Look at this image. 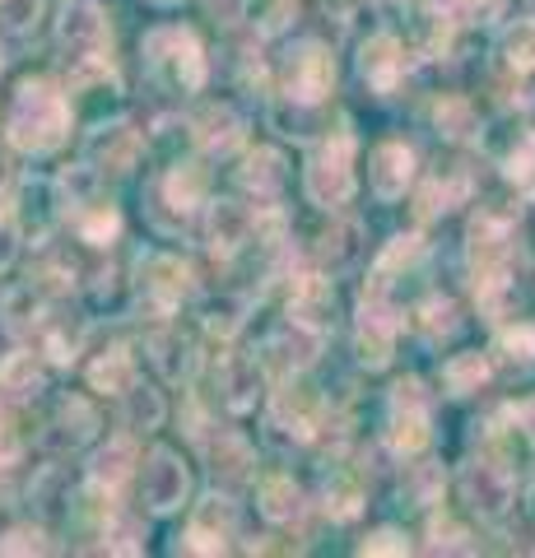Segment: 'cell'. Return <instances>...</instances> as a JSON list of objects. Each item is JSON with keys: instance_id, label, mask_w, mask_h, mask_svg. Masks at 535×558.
Wrapping results in <instances>:
<instances>
[{"instance_id": "cell-31", "label": "cell", "mask_w": 535, "mask_h": 558, "mask_svg": "<svg viewBox=\"0 0 535 558\" xmlns=\"http://www.w3.org/2000/svg\"><path fill=\"white\" fill-rule=\"evenodd\" d=\"M485 377H489V363L479 359V354H457V359L442 368V381H447V391H452V396L479 391V381H485Z\"/></svg>"}, {"instance_id": "cell-23", "label": "cell", "mask_w": 535, "mask_h": 558, "mask_svg": "<svg viewBox=\"0 0 535 558\" xmlns=\"http://www.w3.org/2000/svg\"><path fill=\"white\" fill-rule=\"evenodd\" d=\"M135 154H141V140H135V131L126 126H102L94 135V159L102 168H112V172H126L135 163Z\"/></svg>"}, {"instance_id": "cell-25", "label": "cell", "mask_w": 535, "mask_h": 558, "mask_svg": "<svg viewBox=\"0 0 535 558\" xmlns=\"http://www.w3.org/2000/svg\"><path fill=\"white\" fill-rule=\"evenodd\" d=\"M238 182L252 186L256 196H275V191L284 186V159L275 149H256L252 159L243 163V172H238Z\"/></svg>"}, {"instance_id": "cell-29", "label": "cell", "mask_w": 535, "mask_h": 558, "mask_svg": "<svg viewBox=\"0 0 535 558\" xmlns=\"http://www.w3.org/2000/svg\"><path fill=\"white\" fill-rule=\"evenodd\" d=\"M471 256H475V266L485 270V275H494L498 266H503L508 247H503V229H498L494 219H479L475 229H471Z\"/></svg>"}, {"instance_id": "cell-32", "label": "cell", "mask_w": 535, "mask_h": 558, "mask_svg": "<svg viewBox=\"0 0 535 558\" xmlns=\"http://www.w3.org/2000/svg\"><path fill=\"white\" fill-rule=\"evenodd\" d=\"M126 424L131 428H159L163 424V396L154 387H131L126 391Z\"/></svg>"}, {"instance_id": "cell-33", "label": "cell", "mask_w": 535, "mask_h": 558, "mask_svg": "<svg viewBox=\"0 0 535 558\" xmlns=\"http://www.w3.org/2000/svg\"><path fill=\"white\" fill-rule=\"evenodd\" d=\"M503 61L512 70H531L535 65V24L531 20H522L516 28L503 33Z\"/></svg>"}, {"instance_id": "cell-34", "label": "cell", "mask_w": 535, "mask_h": 558, "mask_svg": "<svg viewBox=\"0 0 535 558\" xmlns=\"http://www.w3.org/2000/svg\"><path fill=\"white\" fill-rule=\"evenodd\" d=\"M42 10H47V0H0V24L10 33H20V38H28V33L38 28Z\"/></svg>"}, {"instance_id": "cell-42", "label": "cell", "mask_w": 535, "mask_h": 558, "mask_svg": "<svg viewBox=\"0 0 535 558\" xmlns=\"http://www.w3.org/2000/svg\"><path fill=\"white\" fill-rule=\"evenodd\" d=\"M414 256H420V238H396L391 247L382 252V260H377V279H387L396 266H410Z\"/></svg>"}, {"instance_id": "cell-28", "label": "cell", "mask_w": 535, "mask_h": 558, "mask_svg": "<svg viewBox=\"0 0 535 558\" xmlns=\"http://www.w3.org/2000/svg\"><path fill=\"white\" fill-rule=\"evenodd\" d=\"M75 223H80V238L89 242V247H108V242L117 238V229H122V215H117L112 205L94 201L89 209H80V215H75Z\"/></svg>"}, {"instance_id": "cell-3", "label": "cell", "mask_w": 535, "mask_h": 558, "mask_svg": "<svg viewBox=\"0 0 535 558\" xmlns=\"http://www.w3.org/2000/svg\"><path fill=\"white\" fill-rule=\"evenodd\" d=\"M303 186H307V196H313V205H326V209L354 196V135L350 131L326 140L313 159H307Z\"/></svg>"}, {"instance_id": "cell-5", "label": "cell", "mask_w": 535, "mask_h": 558, "mask_svg": "<svg viewBox=\"0 0 535 558\" xmlns=\"http://www.w3.org/2000/svg\"><path fill=\"white\" fill-rule=\"evenodd\" d=\"M336 84V61L321 43H299L284 61V98L293 102H321Z\"/></svg>"}, {"instance_id": "cell-49", "label": "cell", "mask_w": 535, "mask_h": 558, "mask_svg": "<svg viewBox=\"0 0 535 558\" xmlns=\"http://www.w3.org/2000/svg\"><path fill=\"white\" fill-rule=\"evenodd\" d=\"M154 5H178V0H154Z\"/></svg>"}, {"instance_id": "cell-9", "label": "cell", "mask_w": 535, "mask_h": 558, "mask_svg": "<svg viewBox=\"0 0 535 558\" xmlns=\"http://www.w3.org/2000/svg\"><path fill=\"white\" fill-rule=\"evenodd\" d=\"M141 289H145V299H154L163 312H172L186 293H192V270H186L178 256H149L141 266Z\"/></svg>"}, {"instance_id": "cell-7", "label": "cell", "mask_w": 535, "mask_h": 558, "mask_svg": "<svg viewBox=\"0 0 535 558\" xmlns=\"http://www.w3.org/2000/svg\"><path fill=\"white\" fill-rule=\"evenodd\" d=\"M186 488H192V475H186L182 457L159 447L145 465V508L149 512H178L186 502Z\"/></svg>"}, {"instance_id": "cell-40", "label": "cell", "mask_w": 535, "mask_h": 558, "mask_svg": "<svg viewBox=\"0 0 535 558\" xmlns=\"http://www.w3.org/2000/svg\"><path fill=\"white\" fill-rule=\"evenodd\" d=\"M108 549L112 554H141V521L135 517H117V526L108 531Z\"/></svg>"}, {"instance_id": "cell-15", "label": "cell", "mask_w": 535, "mask_h": 558, "mask_svg": "<svg viewBox=\"0 0 535 558\" xmlns=\"http://www.w3.org/2000/svg\"><path fill=\"white\" fill-rule=\"evenodd\" d=\"M317 359V330L303 322H289L284 330H275L266 340V363H275L280 373H299Z\"/></svg>"}, {"instance_id": "cell-2", "label": "cell", "mask_w": 535, "mask_h": 558, "mask_svg": "<svg viewBox=\"0 0 535 558\" xmlns=\"http://www.w3.org/2000/svg\"><path fill=\"white\" fill-rule=\"evenodd\" d=\"M141 51H145V65L163 84H172V89L196 94L200 84H205V57H200V43H196L192 28H178V24L149 28Z\"/></svg>"}, {"instance_id": "cell-39", "label": "cell", "mask_w": 535, "mask_h": 558, "mask_svg": "<svg viewBox=\"0 0 535 558\" xmlns=\"http://www.w3.org/2000/svg\"><path fill=\"white\" fill-rule=\"evenodd\" d=\"M47 535L42 531H33V526H14L0 535V554H47Z\"/></svg>"}, {"instance_id": "cell-24", "label": "cell", "mask_w": 535, "mask_h": 558, "mask_svg": "<svg viewBox=\"0 0 535 558\" xmlns=\"http://www.w3.org/2000/svg\"><path fill=\"white\" fill-rule=\"evenodd\" d=\"M89 381H94V391L102 396H126L131 391V381H135V363L126 349H108L94 368H89Z\"/></svg>"}, {"instance_id": "cell-27", "label": "cell", "mask_w": 535, "mask_h": 558, "mask_svg": "<svg viewBox=\"0 0 535 558\" xmlns=\"http://www.w3.org/2000/svg\"><path fill=\"white\" fill-rule=\"evenodd\" d=\"M94 428H98V414L89 410V400H65L61 405V418H57V442L61 447H80V442H89L94 438Z\"/></svg>"}, {"instance_id": "cell-10", "label": "cell", "mask_w": 535, "mask_h": 558, "mask_svg": "<svg viewBox=\"0 0 535 558\" xmlns=\"http://www.w3.org/2000/svg\"><path fill=\"white\" fill-rule=\"evenodd\" d=\"M465 498H471L475 512L503 517L508 502H512V475H508V465H494V461L471 465V470H465Z\"/></svg>"}, {"instance_id": "cell-38", "label": "cell", "mask_w": 535, "mask_h": 558, "mask_svg": "<svg viewBox=\"0 0 535 558\" xmlns=\"http://www.w3.org/2000/svg\"><path fill=\"white\" fill-rule=\"evenodd\" d=\"M465 191V182H452V186H442V182H428L424 186V196H420V219H434L442 215V209H452V201Z\"/></svg>"}, {"instance_id": "cell-44", "label": "cell", "mask_w": 535, "mask_h": 558, "mask_svg": "<svg viewBox=\"0 0 535 558\" xmlns=\"http://www.w3.org/2000/svg\"><path fill=\"white\" fill-rule=\"evenodd\" d=\"M293 20V0H256V24L266 33H280Z\"/></svg>"}, {"instance_id": "cell-21", "label": "cell", "mask_w": 535, "mask_h": 558, "mask_svg": "<svg viewBox=\"0 0 535 558\" xmlns=\"http://www.w3.org/2000/svg\"><path fill=\"white\" fill-rule=\"evenodd\" d=\"M256 508H262V517L266 521H293L303 512V494H299V484H293L289 475H270L266 484H262V494H256Z\"/></svg>"}, {"instance_id": "cell-4", "label": "cell", "mask_w": 535, "mask_h": 558, "mask_svg": "<svg viewBox=\"0 0 535 558\" xmlns=\"http://www.w3.org/2000/svg\"><path fill=\"white\" fill-rule=\"evenodd\" d=\"M57 43L61 51L71 57L80 70L84 65H98L102 61V47H108V20H102V10L89 5V0H71L57 24Z\"/></svg>"}, {"instance_id": "cell-14", "label": "cell", "mask_w": 535, "mask_h": 558, "mask_svg": "<svg viewBox=\"0 0 535 558\" xmlns=\"http://www.w3.org/2000/svg\"><path fill=\"white\" fill-rule=\"evenodd\" d=\"M229 535H233V502L210 498V502H200V512L192 517L186 549H196V554H223V549H229Z\"/></svg>"}, {"instance_id": "cell-26", "label": "cell", "mask_w": 535, "mask_h": 558, "mask_svg": "<svg viewBox=\"0 0 535 558\" xmlns=\"http://www.w3.org/2000/svg\"><path fill=\"white\" fill-rule=\"evenodd\" d=\"M163 196H168V205L172 209H196L200 205V196H205V168H196V163H178L163 178Z\"/></svg>"}, {"instance_id": "cell-41", "label": "cell", "mask_w": 535, "mask_h": 558, "mask_svg": "<svg viewBox=\"0 0 535 558\" xmlns=\"http://www.w3.org/2000/svg\"><path fill=\"white\" fill-rule=\"evenodd\" d=\"M498 349H503V359H508V363H526V359L535 354V330H531V326H522V330H503V336H498Z\"/></svg>"}, {"instance_id": "cell-12", "label": "cell", "mask_w": 535, "mask_h": 558, "mask_svg": "<svg viewBox=\"0 0 535 558\" xmlns=\"http://www.w3.org/2000/svg\"><path fill=\"white\" fill-rule=\"evenodd\" d=\"M331 312H336L331 279H321V275L293 279V289H289V322H303V326L321 330L326 322H331Z\"/></svg>"}, {"instance_id": "cell-18", "label": "cell", "mask_w": 535, "mask_h": 558, "mask_svg": "<svg viewBox=\"0 0 535 558\" xmlns=\"http://www.w3.org/2000/svg\"><path fill=\"white\" fill-rule=\"evenodd\" d=\"M247 238H252V215L238 201H219L210 209V247L229 256V252L243 247Z\"/></svg>"}, {"instance_id": "cell-48", "label": "cell", "mask_w": 535, "mask_h": 558, "mask_svg": "<svg viewBox=\"0 0 535 558\" xmlns=\"http://www.w3.org/2000/svg\"><path fill=\"white\" fill-rule=\"evenodd\" d=\"M10 182V168H5V159H0V186H5Z\"/></svg>"}, {"instance_id": "cell-11", "label": "cell", "mask_w": 535, "mask_h": 558, "mask_svg": "<svg viewBox=\"0 0 535 558\" xmlns=\"http://www.w3.org/2000/svg\"><path fill=\"white\" fill-rule=\"evenodd\" d=\"M368 182L377 201H401L405 186L414 182V154L405 145H377L368 163Z\"/></svg>"}, {"instance_id": "cell-37", "label": "cell", "mask_w": 535, "mask_h": 558, "mask_svg": "<svg viewBox=\"0 0 535 558\" xmlns=\"http://www.w3.org/2000/svg\"><path fill=\"white\" fill-rule=\"evenodd\" d=\"M438 131H447L452 140H461V135H471L475 131V112H471V102L465 98H447V102H438Z\"/></svg>"}, {"instance_id": "cell-30", "label": "cell", "mask_w": 535, "mask_h": 558, "mask_svg": "<svg viewBox=\"0 0 535 558\" xmlns=\"http://www.w3.org/2000/svg\"><path fill=\"white\" fill-rule=\"evenodd\" d=\"M326 508H331V517H340V521H350L358 508H364V488H358V480L350 470H336V475L326 480Z\"/></svg>"}, {"instance_id": "cell-6", "label": "cell", "mask_w": 535, "mask_h": 558, "mask_svg": "<svg viewBox=\"0 0 535 558\" xmlns=\"http://www.w3.org/2000/svg\"><path fill=\"white\" fill-rule=\"evenodd\" d=\"M428 405L420 396V381H401L391 396V424H387V442L396 457H414V451L428 447Z\"/></svg>"}, {"instance_id": "cell-13", "label": "cell", "mask_w": 535, "mask_h": 558, "mask_svg": "<svg viewBox=\"0 0 535 558\" xmlns=\"http://www.w3.org/2000/svg\"><path fill=\"white\" fill-rule=\"evenodd\" d=\"M401 70H405V51L396 38H387V33L368 38L364 51H358V75H364L377 94H391L396 80H401Z\"/></svg>"}, {"instance_id": "cell-8", "label": "cell", "mask_w": 535, "mask_h": 558, "mask_svg": "<svg viewBox=\"0 0 535 558\" xmlns=\"http://www.w3.org/2000/svg\"><path fill=\"white\" fill-rule=\"evenodd\" d=\"M391 344H396V312L387 307L382 289H373L364 299V312H358V359L368 368H382L391 359Z\"/></svg>"}, {"instance_id": "cell-20", "label": "cell", "mask_w": 535, "mask_h": 558, "mask_svg": "<svg viewBox=\"0 0 535 558\" xmlns=\"http://www.w3.org/2000/svg\"><path fill=\"white\" fill-rule=\"evenodd\" d=\"M131 465H135V442H131V438H112L108 447L94 451L89 480H94L98 488H117V484L131 475Z\"/></svg>"}, {"instance_id": "cell-36", "label": "cell", "mask_w": 535, "mask_h": 558, "mask_svg": "<svg viewBox=\"0 0 535 558\" xmlns=\"http://www.w3.org/2000/svg\"><path fill=\"white\" fill-rule=\"evenodd\" d=\"M247 465H252V451H247L243 438H219V447H215V475L243 480V475H247Z\"/></svg>"}, {"instance_id": "cell-1", "label": "cell", "mask_w": 535, "mask_h": 558, "mask_svg": "<svg viewBox=\"0 0 535 558\" xmlns=\"http://www.w3.org/2000/svg\"><path fill=\"white\" fill-rule=\"evenodd\" d=\"M10 140L24 154H51L71 135V102L61 98L57 84L47 80H24L20 94L10 102Z\"/></svg>"}, {"instance_id": "cell-46", "label": "cell", "mask_w": 535, "mask_h": 558, "mask_svg": "<svg viewBox=\"0 0 535 558\" xmlns=\"http://www.w3.org/2000/svg\"><path fill=\"white\" fill-rule=\"evenodd\" d=\"M247 5H252V0H200V10L210 14L215 24H238L247 14Z\"/></svg>"}, {"instance_id": "cell-19", "label": "cell", "mask_w": 535, "mask_h": 558, "mask_svg": "<svg viewBox=\"0 0 535 558\" xmlns=\"http://www.w3.org/2000/svg\"><path fill=\"white\" fill-rule=\"evenodd\" d=\"M47 387V373H42V363L38 354H28V349H20V354H10L5 363H0V391H10V396H38Z\"/></svg>"}, {"instance_id": "cell-35", "label": "cell", "mask_w": 535, "mask_h": 558, "mask_svg": "<svg viewBox=\"0 0 535 558\" xmlns=\"http://www.w3.org/2000/svg\"><path fill=\"white\" fill-rule=\"evenodd\" d=\"M438 10L447 14L452 24H485L503 10V0H438Z\"/></svg>"}, {"instance_id": "cell-47", "label": "cell", "mask_w": 535, "mask_h": 558, "mask_svg": "<svg viewBox=\"0 0 535 558\" xmlns=\"http://www.w3.org/2000/svg\"><path fill=\"white\" fill-rule=\"evenodd\" d=\"M14 247H20V242H14V229L5 219H0V270H10V260H14Z\"/></svg>"}, {"instance_id": "cell-43", "label": "cell", "mask_w": 535, "mask_h": 558, "mask_svg": "<svg viewBox=\"0 0 535 558\" xmlns=\"http://www.w3.org/2000/svg\"><path fill=\"white\" fill-rule=\"evenodd\" d=\"M420 317H424L420 326L428 330V336H447V330H457V307H452V303H442V299L428 303Z\"/></svg>"}, {"instance_id": "cell-16", "label": "cell", "mask_w": 535, "mask_h": 558, "mask_svg": "<svg viewBox=\"0 0 535 558\" xmlns=\"http://www.w3.org/2000/svg\"><path fill=\"white\" fill-rule=\"evenodd\" d=\"M196 145L205 154H233L243 145V117H238L229 102H215L196 117Z\"/></svg>"}, {"instance_id": "cell-17", "label": "cell", "mask_w": 535, "mask_h": 558, "mask_svg": "<svg viewBox=\"0 0 535 558\" xmlns=\"http://www.w3.org/2000/svg\"><path fill=\"white\" fill-rule=\"evenodd\" d=\"M313 424H317V396H307L303 387L299 391H280L275 396V410H270V428L275 433H293V438H313Z\"/></svg>"}, {"instance_id": "cell-45", "label": "cell", "mask_w": 535, "mask_h": 558, "mask_svg": "<svg viewBox=\"0 0 535 558\" xmlns=\"http://www.w3.org/2000/svg\"><path fill=\"white\" fill-rule=\"evenodd\" d=\"M358 554H410V539H405L401 531L382 526V531H373L364 545H358Z\"/></svg>"}, {"instance_id": "cell-22", "label": "cell", "mask_w": 535, "mask_h": 558, "mask_svg": "<svg viewBox=\"0 0 535 558\" xmlns=\"http://www.w3.org/2000/svg\"><path fill=\"white\" fill-rule=\"evenodd\" d=\"M256 396H262V368H256L252 359H233L229 368H223V400H229V410H252Z\"/></svg>"}]
</instances>
